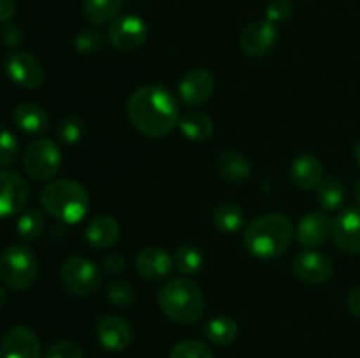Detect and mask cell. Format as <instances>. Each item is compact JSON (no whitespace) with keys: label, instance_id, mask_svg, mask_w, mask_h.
<instances>
[{"label":"cell","instance_id":"6da1fadb","mask_svg":"<svg viewBox=\"0 0 360 358\" xmlns=\"http://www.w3.org/2000/svg\"><path fill=\"white\" fill-rule=\"evenodd\" d=\"M127 116L137 132L153 139L171 133L181 118L176 95L160 84L137 88L127 102Z\"/></svg>","mask_w":360,"mask_h":358},{"label":"cell","instance_id":"7a4b0ae2","mask_svg":"<svg viewBox=\"0 0 360 358\" xmlns=\"http://www.w3.org/2000/svg\"><path fill=\"white\" fill-rule=\"evenodd\" d=\"M294 241V225L285 214L269 213L253 220L243 232V244L252 256L273 260L283 255Z\"/></svg>","mask_w":360,"mask_h":358},{"label":"cell","instance_id":"3957f363","mask_svg":"<svg viewBox=\"0 0 360 358\" xmlns=\"http://www.w3.org/2000/svg\"><path fill=\"white\" fill-rule=\"evenodd\" d=\"M158 305L174 323L192 325L202 318L206 300L195 281L188 277H172L158 291Z\"/></svg>","mask_w":360,"mask_h":358},{"label":"cell","instance_id":"277c9868","mask_svg":"<svg viewBox=\"0 0 360 358\" xmlns=\"http://www.w3.org/2000/svg\"><path fill=\"white\" fill-rule=\"evenodd\" d=\"M41 204L48 214L62 223L76 225L90 209V195L74 179H53L42 188Z\"/></svg>","mask_w":360,"mask_h":358},{"label":"cell","instance_id":"5b68a950","mask_svg":"<svg viewBox=\"0 0 360 358\" xmlns=\"http://www.w3.org/2000/svg\"><path fill=\"white\" fill-rule=\"evenodd\" d=\"M37 274V256L27 244H13L0 253V279L11 290H28Z\"/></svg>","mask_w":360,"mask_h":358},{"label":"cell","instance_id":"8992f818","mask_svg":"<svg viewBox=\"0 0 360 358\" xmlns=\"http://www.w3.org/2000/svg\"><path fill=\"white\" fill-rule=\"evenodd\" d=\"M62 151L53 139L32 140L23 154V168L30 179L37 183H49L55 179L62 167Z\"/></svg>","mask_w":360,"mask_h":358},{"label":"cell","instance_id":"52a82bcc","mask_svg":"<svg viewBox=\"0 0 360 358\" xmlns=\"http://www.w3.org/2000/svg\"><path fill=\"white\" fill-rule=\"evenodd\" d=\"M60 279L76 297H88L98 290L102 283V269L84 256H72L65 260L60 269Z\"/></svg>","mask_w":360,"mask_h":358},{"label":"cell","instance_id":"ba28073f","mask_svg":"<svg viewBox=\"0 0 360 358\" xmlns=\"http://www.w3.org/2000/svg\"><path fill=\"white\" fill-rule=\"evenodd\" d=\"M150 28L143 18L136 14H125L111 21L108 28V41L116 51L132 53L146 42Z\"/></svg>","mask_w":360,"mask_h":358},{"label":"cell","instance_id":"9c48e42d","mask_svg":"<svg viewBox=\"0 0 360 358\" xmlns=\"http://www.w3.org/2000/svg\"><path fill=\"white\" fill-rule=\"evenodd\" d=\"M4 72L18 86L25 90H37L44 83L42 63L34 55L21 49H14L4 62Z\"/></svg>","mask_w":360,"mask_h":358},{"label":"cell","instance_id":"30bf717a","mask_svg":"<svg viewBox=\"0 0 360 358\" xmlns=\"http://www.w3.org/2000/svg\"><path fill=\"white\" fill-rule=\"evenodd\" d=\"M292 272L302 283L322 284L333 277L334 262L326 253L316 249H302L292 258Z\"/></svg>","mask_w":360,"mask_h":358},{"label":"cell","instance_id":"8fae6325","mask_svg":"<svg viewBox=\"0 0 360 358\" xmlns=\"http://www.w3.org/2000/svg\"><path fill=\"white\" fill-rule=\"evenodd\" d=\"M27 200V179L9 168H0V220L21 213Z\"/></svg>","mask_w":360,"mask_h":358},{"label":"cell","instance_id":"7c38bea8","mask_svg":"<svg viewBox=\"0 0 360 358\" xmlns=\"http://www.w3.org/2000/svg\"><path fill=\"white\" fill-rule=\"evenodd\" d=\"M278 44V28L276 25L267 20H259L250 23L243 30L239 39V48L246 56L252 58H262L269 55Z\"/></svg>","mask_w":360,"mask_h":358},{"label":"cell","instance_id":"4fadbf2b","mask_svg":"<svg viewBox=\"0 0 360 358\" xmlns=\"http://www.w3.org/2000/svg\"><path fill=\"white\" fill-rule=\"evenodd\" d=\"M214 93V76L207 69H193L181 79L178 86L179 100L190 109L206 104Z\"/></svg>","mask_w":360,"mask_h":358},{"label":"cell","instance_id":"5bb4252c","mask_svg":"<svg viewBox=\"0 0 360 358\" xmlns=\"http://www.w3.org/2000/svg\"><path fill=\"white\" fill-rule=\"evenodd\" d=\"M0 358H41V340L25 325H16L0 340Z\"/></svg>","mask_w":360,"mask_h":358},{"label":"cell","instance_id":"9a60e30c","mask_svg":"<svg viewBox=\"0 0 360 358\" xmlns=\"http://www.w3.org/2000/svg\"><path fill=\"white\" fill-rule=\"evenodd\" d=\"M95 336L101 346L108 351H125L134 340V330L125 318L116 314L102 316L95 326Z\"/></svg>","mask_w":360,"mask_h":358},{"label":"cell","instance_id":"2e32d148","mask_svg":"<svg viewBox=\"0 0 360 358\" xmlns=\"http://www.w3.org/2000/svg\"><path fill=\"white\" fill-rule=\"evenodd\" d=\"M333 237L338 248L348 255L360 253V207L341 211L333 221Z\"/></svg>","mask_w":360,"mask_h":358},{"label":"cell","instance_id":"e0dca14e","mask_svg":"<svg viewBox=\"0 0 360 358\" xmlns=\"http://www.w3.org/2000/svg\"><path fill=\"white\" fill-rule=\"evenodd\" d=\"M174 269V258L158 246L143 248L136 256V270L146 281H162Z\"/></svg>","mask_w":360,"mask_h":358},{"label":"cell","instance_id":"ac0fdd59","mask_svg":"<svg viewBox=\"0 0 360 358\" xmlns=\"http://www.w3.org/2000/svg\"><path fill=\"white\" fill-rule=\"evenodd\" d=\"M329 235H333V220L320 211L302 216L295 228V237L306 249H315L326 244Z\"/></svg>","mask_w":360,"mask_h":358},{"label":"cell","instance_id":"d6986e66","mask_svg":"<svg viewBox=\"0 0 360 358\" xmlns=\"http://www.w3.org/2000/svg\"><path fill=\"white\" fill-rule=\"evenodd\" d=\"M290 181L299 190H315L323 181L322 161L313 154H299L290 164Z\"/></svg>","mask_w":360,"mask_h":358},{"label":"cell","instance_id":"ffe728a7","mask_svg":"<svg viewBox=\"0 0 360 358\" xmlns=\"http://www.w3.org/2000/svg\"><path fill=\"white\" fill-rule=\"evenodd\" d=\"M120 223L116 218L102 214V216H95L90 223L86 225L84 230V239H86L88 246L94 249H108L116 244L120 239Z\"/></svg>","mask_w":360,"mask_h":358},{"label":"cell","instance_id":"44dd1931","mask_svg":"<svg viewBox=\"0 0 360 358\" xmlns=\"http://www.w3.org/2000/svg\"><path fill=\"white\" fill-rule=\"evenodd\" d=\"M217 171L221 179L231 185H241L252 174V164L243 153L236 150H227L218 154Z\"/></svg>","mask_w":360,"mask_h":358},{"label":"cell","instance_id":"7402d4cb","mask_svg":"<svg viewBox=\"0 0 360 358\" xmlns=\"http://www.w3.org/2000/svg\"><path fill=\"white\" fill-rule=\"evenodd\" d=\"M13 121L21 132L28 133V135H41L49 128V116L41 105L32 104H21L14 109Z\"/></svg>","mask_w":360,"mask_h":358},{"label":"cell","instance_id":"603a6c76","mask_svg":"<svg viewBox=\"0 0 360 358\" xmlns=\"http://www.w3.org/2000/svg\"><path fill=\"white\" fill-rule=\"evenodd\" d=\"M178 126L179 130H181L183 135L188 140H193V142H204V140L211 139L214 132V125L211 116L202 111H197V109L186 111L185 114L179 118Z\"/></svg>","mask_w":360,"mask_h":358},{"label":"cell","instance_id":"cb8c5ba5","mask_svg":"<svg viewBox=\"0 0 360 358\" xmlns=\"http://www.w3.org/2000/svg\"><path fill=\"white\" fill-rule=\"evenodd\" d=\"M211 218H213L214 227L225 235L238 234L245 225V213L241 211V207L232 202L218 204L213 209Z\"/></svg>","mask_w":360,"mask_h":358},{"label":"cell","instance_id":"d4e9b609","mask_svg":"<svg viewBox=\"0 0 360 358\" xmlns=\"http://www.w3.org/2000/svg\"><path fill=\"white\" fill-rule=\"evenodd\" d=\"M204 336L217 346H229L239 336V325L231 316H214L204 329Z\"/></svg>","mask_w":360,"mask_h":358},{"label":"cell","instance_id":"484cf974","mask_svg":"<svg viewBox=\"0 0 360 358\" xmlns=\"http://www.w3.org/2000/svg\"><path fill=\"white\" fill-rule=\"evenodd\" d=\"M122 9V0H83V14L91 25L115 21Z\"/></svg>","mask_w":360,"mask_h":358},{"label":"cell","instance_id":"4316f807","mask_svg":"<svg viewBox=\"0 0 360 358\" xmlns=\"http://www.w3.org/2000/svg\"><path fill=\"white\" fill-rule=\"evenodd\" d=\"M46 216L39 207H32V209L23 211L16 221V234L20 241L23 242H34L41 237L42 230H44Z\"/></svg>","mask_w":360,"mask_h":358},{"label":"cell","instance_id":"83f0119b","mask_svg":"<svg viewBox=\"0 0 360 358\" xmlns=\"http://www.w3.org/2000/svg\"><path fill=\"white\" fill-rule=\"evenodd\" d=\"M316 202L326 211H336L345 202V188L338 178H323L316 188Z\"/></svg>","mask_w":360,"mask_h":358},{"label":"cell","instance_id":"f1b7e54d","mask_svg":"<svg viewBox=\"0 0 360 358\" xmlns=\"http://www.w3.org/2000/svg\"><path fill=\"white\" fill-rule=\"evenodd\" d=\"M105 297L115 307L130 309L137 302V291L129 281L112 279L105 286Z\"/></svg>","mask_w":360,"mask_h":358},{"label":"cell","instance_id":"f546056e","mask_svg":"<svg viewBox=\"0 0 360 358\" xmlns=\"http://www.w3.org/2000/svg\"><path fill=\"white\" fill-rule=\"evenodd\" d=\"M174 267L185 276H193L199 272L204 265V255L197 246H179L174 253Z\"/></svg>","mask_w":360,"mask_h":358},{"label":"cell","instance_id":"4dcf8cb0","mask_svg":"<svg viewBox=\"0 0 360 358\" xmlns=\"http://www.w3.org/2000/svg\"><path fill=\"white\" fill-rule=\"evenodd\" d=\"M169 358H214V354L211 347L202 340L186 339L172 347Z\"/></svg>","mask_w":360,"mask_h":358},{"label":"cell","instance_id":"1f68e13d","mask_svg":"<svg viewBox=\"0 0 360 358\" xmlns=\"http://www.w3.org/2000/svg\"><path fill=\"white\" fill-rule=\"evenodd\" d=\"M20 140L11 130L0 128V168H7L18 160Z\"/></svg>","mask_w":360,"mask_h":358},{"label":"cell","instance_id":"d6a6232c","mask_svg":"<svg viewBox=\"0 0 360 358\" xmlns=\"http://www.w3.org/2000/svg\"><path fill=\"white\" fill-rule=\"evenodd\" d=\"M84 135V123L79 118H65L56 126V137L62 144L72 146L77 144Z\"/></svg>","mask_w":360,"mask_h":358},{"label":"cell","instance_id":"836d02e7","mask_svg":"<svg viewBox=\"0 0 360 358\" xmlns=\"http://www.w3.org/2000/svg\"><path fill=\"white\" fill-rule=\"evenodd\" d=\"M104 44V35L97 30H84L74 39V49L79 55H95V53L102 51Z\"/></svg>","mask_w":360,"mask_h":358},{"label":"cell","instance_id":"e575fe53","mask_svg":"<svg viewBox=\"0 0 360 358\" xmlns=\"http://www.w3.org/2000/svg\"><path fill=\"white\" fill-rule=\"evenodd\" d=\"M44 358H84V353L79 344L74 343V340L63 339L51 344Z\"/></svg>","mask_w":360,"mask_h":358},{"label":"cell","instance_id":"d590c367","mask_svg":"<svg viewBox=\"0 0 360 358\" xmlns=\"http://www.w3.org/2000/svg\"><path fill=\"white\" fill-rule=\"evenodd\" d=\"M292 16L290 0H271L266 7V20L271 23H285Z\"/></svg>","mask_w":360,"mask_h":358},{"label":"cell","instance_id":"8d00e7d4","mask_svg":"<svg viewBox=\"0 0 360 358\" xmlns=\"http://www.w3.org/2000/svg\"><path fill=\"white\" fill-rule=\"evenodd\" d=\"M101 267L105 274H109V276H118V274H122L123 270H125L127 260L125 256H122L120 253H111V255H108L102 260Z\"/></svg>","mask_w":360,"mask_h":358},{"label":"cell","instance_id":"74e56055","mask_svg":"<svg viewBox=\"0 0 360 358\" xmlns=\"http://www.w3.org/2000/svg\"><path fill=\"white\" fill-rule=\"evenodd\" d=\"M21 41H23V32L18 25L7 23L2 28V42L7 48H16V46L21 44Z\"/></svg>","mask_w":360,"mask_h":358},{"label":"cell","instance_id":"f35d334b","mask_svg":"<svg viewBox=\"0 0 360 358\" xmlns=\"http://www.w3.org/2000/svg\"><path fill=\"white\" fill-rule=\"evenodd\" d=\"M347 305H348V311H350L355 318L360 319V284L348 293Z\"/></svg>","mask_w":360,"mask_h":358},{"label":"cell","instance_id":"ab89813d","mask_svg":"<svg viewBox=\"0 0 360 358\" xmlns=\"http://www.w3.org/2000/svg\"><path fill=\"white\" fill-rule=\"evenodd\" d=\"M16 13V2L14 0H0V23L9 21Z\"/></svg>","mask_w":360,"mask_h":358},{"label":"cell","instance_id":"60d3db41","mask_svg":"<svg viewBox=\"0 0 360 358\" xmlns=\"http://www.w3.org/2000/svg\"><path fill=\"white\" fill-rule=\"evenodd\" d=\"M354 157H355V160H357V164L360 165V140L355 144V147H354Z\"/></svg>","mask_w":360,"mask_h":358},{"label":"cell","instance_id":"b9f144b4","mask_svg":"<svg viewBox=\"0 0 360 358\" xmlns=\"http://www.w3.org/2000/svg\"><path fill=\"white\" fill-rule=\"evenodd\" d=\"M4 304H6V291H4V288L0 286V309L4 307Z\"/></svg>","mask_w":360,"mask_h":358},{"label":"cell","instance_id":"7bdbcfd3","mask_svg":"<svg viewBox=\"0 0 360 358\" xmlns=\"http://www.w3.org/2000/svg\"><path fill=\"white\" fill-rule=\"evenodd\" d=\"M355 200H357V204L360 206V179H359L357 186H355Z\"/></svg>","mask_w":360,"mask_h":358}]
</instances>
